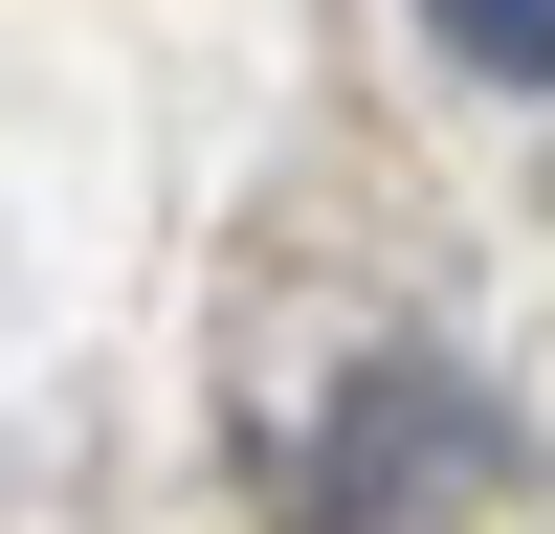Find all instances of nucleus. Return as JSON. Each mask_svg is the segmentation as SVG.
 <instances>
[{
    "label": "nucleus",
    "instance_id": "f03ea898",
    "mask_svg": "<svg viewBox=\"0 0 555 534\" xmlns=\"http://www.w3.org/2000/svg\"><path fill=\"white\" fill-rule=\"evenodd\" d=\"M444 44H467V67H555V0H423Z\"/></svg>",
    "mask_w": 555,
    "mask_h": 534
},
{
    "label": "nucleus",
    "instance_id": "f257e3e1",
    "mask_svg": "<svg viewBox=\"0 0 555 534\" xmlns=\"http://www.w3.org/2000/svg\"><path fill=\"white\" fill-rule=\"evenodd\" d=\"M489 468H512V423H489L467 379H423V356H400V379L334 423V534H423V490H489Z\"/></svg>",
    "mask_w": 555,
    "mask_h": 534
}]
</instances>
